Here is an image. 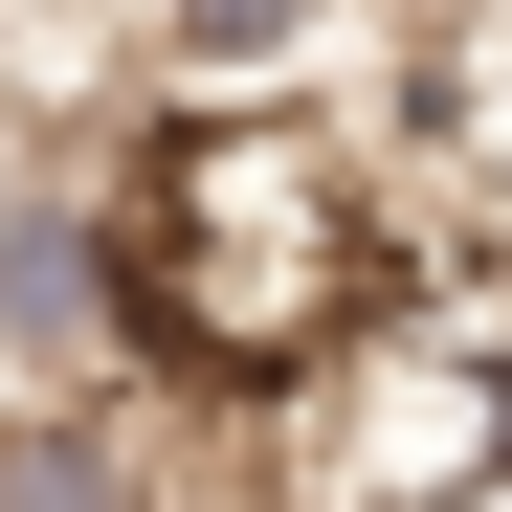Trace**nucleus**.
Segmentation results:
<instances>
[{
    "mask_svg": "<svg viewBox=\"0 0 512 512\" xmlns=\"http://www.w3.org/2000/svg\"><path fill=\"white\" fill-rule=\"evenodd\" d=\"M0 357L45 401H112L134 379V312H112V179L90 156H23L0 179Z\"/></svg>",
    "mask_w": 512,
    "mask_h": 512,
    "instance_id": "1",
    "label": "nucleus"
},
{
    "mask_svg": "<svg viewBox=\"0 0 512 512\" xmlns=\"http://www.w3.org/2000/svg\"><path fill=\"white\" fill-rule=\"evenodd\" d=\"M156 45H179V90H268V67H312V45H334V0H179Z\"/></svg>",
    "mask_w": 512,
    "mask_h": 512,
    "instance_id": "2",
    "label": "nucleus"
},
{
    "mask_svg": "<svg viewBox=\"0 0 512 512\" xmlns=\"http://www.w3.org/2000/svg\"><path fill=\"white\" fill-rule=\"evenodd\" d=\"M490 90H512V23H490Z\"/></svg>",
    "mask_w": 512,
    "mask_h": 512,
    "instance_id": "3",
    "label": "nucleus"
}]
</instances>
